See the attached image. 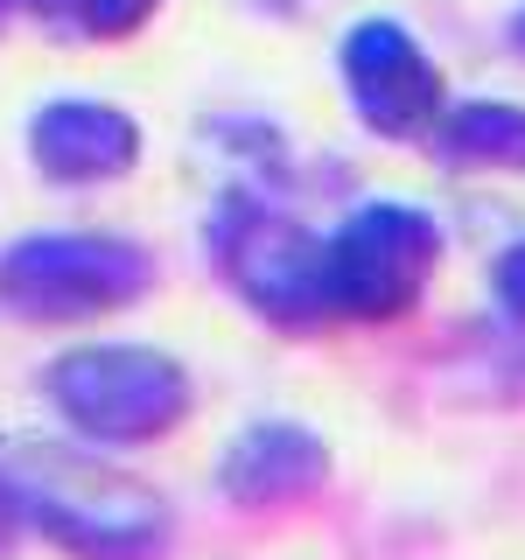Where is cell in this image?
Wrapping results in <instances>:
<instances>
[{
	"label": "cell",
	"mask_w": 525,
	"mask_h": 560,
	"mask_svg": "<svg viewBox=\"0 0 525 560\" xmlns=\"http://www.w3.org/2000/svg\"><path fill=\"white\" fill-rule=\"evenodd\" d=\"M0 469L22 490L28 533H43L70 560H168L175 547V512L162 504V490L98 448L14 442Z\"/></svg>",
	"instance_id": "6da1fadb"
},
{
	"label": "cell",
	"mask_w": 525,
	"mask_h": 560,
	"mask_svg": "<svg viewBox=\"0 0 525 560\" xmlns=\"http://www.w3.org/2000/svg\"><path fill=\"white\" fill-rule=\"evenodd\" d=\"M43 399L70 428V442L92 448H154L197 407L183 358L162 343L133 337H98V343H63L43 364Z\"/></svg>",
	"instance_id": "7a4b0ae2"
},
{
	"label": "cell",
	"mask_w": 525,
	"mask_h": 560,
	"mask_svg": "<svg viewBox=\"0 0 525 560\" xmlns=\"http://www.w3.org/2000/svg\"><path fill=\"white\" fill-rule=\"evenodd\" d=\"M203 253L218 280L238 294L259 323H273L280 337H315L329 329L323 302V232H308L273 189L224 183L218 203L203 218Z\"/></svg>",
	"instance_id": "3957f363"
},
{
	"label": "cell",
	"mask_w": 525,
	"mask_h": 560,
	"mask_svg": "<svg viewBox=\"0 0 525 560\" xmlns=\"http://www.w3.org/2000/svg\"><path fill=\"white\" fill-rule=\"evenodd\" d=\"M154 294V253L127 232H28L0 245V315L78 329Z\"/></svg>",
	"instance_id": "277c9868"
},
{
	"label": "cell",
	"mask_w": 525,
	"mask_h": 560,
	"mask_svg": "<svg viewBox=\"0 0 525 560\" xmlns=\"http://www.w3.org/2000/svg\"><path fill=\"white\" fill-rule=\"evenodd\" d=\"M434 267H442V224L434 210L372 197L343 210L337 232H323V302L329 323H399L420 308Z\"/></svg>",
	"instance_id": "5b68a950"
},
{
	"label": "cell",
	"mask_w": 525,
	"mask_h": 560,
	"mask_svg": "<svg viewBox=\"0 0 525 560\" xmlns=\"http://www.w3.org/2000/svg\"><path fill=\"white\" fill-rule=\"evenodd\" d=\"M337 84L350 119L372 140H420L448 105L442 57L393 14H358L337 35Z\"/></svg>",
	"instance_id": "8992f818"
},
{
	"label": "cell",
	"mask_w": 525,
	"mask_h": 560,
	"mask_svg": "<svg viewBox=\"0 0 525 560\" xmlns=\"http://www.w3.org/2000/svg\"><path fill=\"white\" fill-rule=\"evenodd\" d=\"M22 148L35 175L49 189H105V183H127L148 154V133L127 105L113 98H84V92H63V98H43L22 127Z\"/></svg>",
	"instance_id": "52a82bcc"
},
{
	"label": "cell",
	"mask_w": 525,
	"mask_h": 560,
	"mask_svg": "<svg viewBox=\"0 0 525 560\" xmlns=\"http://www.w3.org/2000/svg\"><path fill=\"white\" fill-rule=\"evenodd\" d=\"M210 490L232 512H294L329 490V442L308 420H253L224 442Z\"/></svg>",
	"instance_id": "ba28073f"
},
{
	"label": "cell",
	"mask_w": 525,
	"mask_h": 560,
	"mask_svg": "<svg viewBox=\"0 0 525 560\" xmlns=\"http://www.w3.org/2000/svg\"><path fill=\"white\" fill-rule=\"evenodd\" d=\"M442 175H525V105L518 98H448L420 133Z\"/></svg>",
	"instance_id": "9c48e42d"
},
{
	"label": "cell",
	"mask_w": 525,
	"mask_h": 560,
	"mask_svg": "<svg viewBox=\"0 0 525 560\" xmlns=\"http://www.w3.org/2000/svg\"><path fill=\"white\" fill-rule=\"evenodd\" d=\"M22 14L49 43L98 49V43H133L162 14V0H22Z\"/></svg>",
	"instance_id": "30bf717a"
},
{
	"label": "cell",
	"mask_w": 525,
	"mask_h": 560,
	"mask_svg": "<svg viewBox=\"0 0 525 560\" xmlns=\"http://www.w3.org/2000/svg\"><path fill=\"white\" fill-rule=\"evenodd\" d=\"M490 302L512 329H525V238H512L498 259H490Z\"/></svg>",
	"instance_id": "8fae6325"
},
{
	"label": "cell",
	"mask_w": 525,
	"mask_h": 560,
	"mask_svg": "<svg viewBox=\"0 0 525 560\" xmlns=\"http://www.w3.org/2000/svg\"><path fill=\"white\" fill-rule=\"evenodd\" d=\"M28 539V518H22V490H14V477L0 469V560H14Z\"/></svg>",
	"instance_id": "7c38bea8"
},
{
	"label": "cell",
	"mask_w": 525,
	"mask_h": 560,
	"mask_svg": "<svg viewBox=\"0 0 525 560\" xmlns=\"http://www.w3.org/2000/svg\"><path fill=\"white\" fill-rule=\"evenodd\" d=\"M253 14H308V8H323V0H245Z\"/></svg>",
	"instance_id": "4fadbf2b"
},
{
	"label": "cell",
	"mask_w": 525,
	"mask_h": 560,
	"mask_svg": "<svg viewBox=\"0 0 525 560\" xmlns=\"http://www.w3.org/2000/svg\"><path fill=\"white\" fill-rule=\"evenodd\" d=\"M504 49H512V57L525 63V8H512V14H504Z\"/></svg>",
	"instance_id": "5bb4252c"
},
{
	"label": "cell",
	"mask_w": 525,
	"mask_h": 560,
	"mask_svg": "<svg viewBox=\"0 0 525 560\" xmlns=\"http://www.w3.org/2000/svg\"><path fill=\"white\" fill-rule=\"evenodd\" d=\"M14 14H22V0H0V28H8V22H14Z\"/></svg>",
	"instance_id": "9a60e30c"
}]
</instances>
